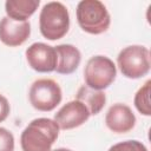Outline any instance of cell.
<instances>
[{"mask_svg":"<svg viewBox=\"0 0 151 151\" xmlns=\"http://www.w3.org/2000/svg\"><path fill=\"white\" fill-rule=\"evenodd\" d=\"M57 55H58V63L55 67V72L59 74H71L73 73L80 61H81V53L80 51L71 45V44H61L54 47Z\"/></svg>","mask_w":151,"mask_h":151,"instance_id":"11","label":"cell"},{"mask_svg":"<svg viewBox=\"0 0 151 151\" xmlns=\"http://www.w3.org/2000/svg\"><path fill=\"white\" fill-rule=\"evenodd\" d=\"M117 64L124 77L130 79L142 78L150 71V51L142 45L127 46L119 52Z\"/></svg>","mask_w":151,"mask_h":151,"instance_id":"4","label":"cell"},{"mask_svg":"<svg viewBox=\"0 0 151 151\" xmlns=\"http://www.w3.org/2000/svg\"><path fill=\"white\" fill-rule=\"evenodd\" d=\"M77 21L83 31L97 35L109 29L111 17L101 1L81 0L77 6Z\"/></svg>","mask_w":151,"mask_h":151,"instance_id":"3","label":"cell"},{"mask_svg":"<svg viewBox=\"0 0 151 151\" xmlns=\"http://www.w3.org/2000/svg\"><path fill=\"white\" fill-rule=\"evenodd\" d=\"M76 99L85 104L90 111V114H93V116L98 114L103 110L106 103V96L103 91L90 88L86 85H83L79 87L76 94Z\"/></svg>","mask_w":151,"mask_h":151,"instance_id":"13","label":"cell"},{"mask_svg":"<svg viewBox=\"0 0 151 151\" xmlns=\"http://www.w3.org/2000/svg\"><path fill=\"white\" fill-rule=\"evenodd\" d=\"M31 34V24L28 21H14L8 17L0 20V40L9 47L22 45Z\"/></svg>","mask_w":151,"mask_h":151,"instance_id":"9","label":"cell"},{"mask_svg":"<svg viewBox=\"0 0 151 151\" xmlns=\"http://www.w3.org/2000/svg\"><path fill=\"white\" fill-rule=\"evenodd\" d=\"M0 151H14V137L5 127H0Z\"/></svg>","mask_w":151,"mask_h":151,"instance_id":"16","label":"cell"},{"mask_svg":"<svg viewBox=\"0 0 151 151\" xmlns=\"http://www.w3.org/2000/svg\"><path fill=\"white\" fill-rule=\"evenodd\" d=\"M28 98L31 105L35 110L48 112L60 104L63 92L57 81L48 78H41L33 81L31 85Z\"/></svg>","mask_w":151,"mask_h":151,"instance_id":"6","label":"cell"},{"mask_svg":"<svg viewBox=\"0 0 151 151\" xmlns=\"http://www.w3.org/2000/svg\"><path fill=\"white\" fill-rule=\"evenodd\" d=\"M150 85L151 80H147L136 93L134 96V106L144 116H151V105H150Z\"/></svg>","mask_w":151,"mask_h":151,"instance_id":"14","label":"cell"},{"mask_svg":"<svg viewBox=\"0 0 151 151\" xmlns=\"http://www.w3.org/2000/svg\"><path fill=\"white\" fill-rule=\"evenodd\" d=\"M90 111L85 104L74 99L66 103L54 114V122L61 130H71L83 125L90 118Z\"/></svg>","mask_w":151,"mask_h":151,"instance_id":"8","label":"cell"},{"mask_svg":"<svg viewBox=\"0 0 151 151\" xmlns=\"http://www.w3.org/2000/svg\"><path fill=\"white\" fill-rule=\"evenodd\" d=\"M9 111H11V107H9V103L7 98L0 94V123L4 122L8 117Z\"/></svg>","mask_w":151,"mask_h":151,"instance_id":"17","label":"cell"},{"mask_svg":"<svg viewBox=\"0 0 151 151\" xmlns=\"http://www.w3.org/2000/svg\"><path fill=\"white\" fill-rule=\"evenodd\" d=\"M53 151H72V150L66 149V147H59V149H55V150H53Z\"/></svg>","mask_w":151,"mask_h":151,"instance_id":"18","label":"cell"},{"mask_svg":"<svg viewBox=\"0 0 151 151\" xmlns=\"http://www.w3.org/2000/svg\"><path fill=\"white\" fill-rule=\"evenodd\" d=\"M25 54L28 65L34 71L40 73L55 71L58 55L53 46L44 42H34L26 50Z\"/></svg>","mask_w":151,"mask_h":151,"instance_id":"7","label":"cell"},{"mask_svg":"<svg viewBox=\"0 0 151 151\" xmlns=\"http://www.w3.org/2000/svg\"><path fill=\"white\" fill-rule=\"evenodd\" d=\"M39 28L44 38L48 40L61 39L70 28V13L65 5L51 1L44 5L39 15Z\"/></svg>","mask_w":151,"mask_h":151,"instance_id":"2","label":"cell"},{"mask_svg":"<svg viewBox=\"0 0 151 151\" xmlns=\"http://www.w3.org/2000/svg\"><path fill=\"white\" fill-rule=\"evenodd\" d=\"M109 151H147L146 146L138 140H125L112 145Z\"/></svg>","mask_w":151,"mask_h":151,"instance_id":"15","label":"cell"},{"mask_svg":"<svg viewBox=\"0 0 151 151\" xmlns=\"http://www.w3.org/2000/svg\"><path fill=\"white\" fill-rule=\"evenodd\" d=\"M117 68L114 63L105 55H94L88 59L85 70L84 79L87 87L93 90H105L116 79Z\"/></svg>","mask_w":151,"mask_h":151,"instance_id":"5","label":"cell"},{"mask_svg":"<svg viewBox=\"0 0 151 151\" xmlns=\"http://www.w3.org/2000/svg\"><path fill=\"white\" fill-rule=\"evenodd\" d=\"M105 124L114 133H126L134 127L136 116L130 106L117 103L107 110Z\"/></svg>","mask_w":151,"mask_h":151,"instance_id":"10","label":"cell"},{"mask_svg":"<svg viewBox=\"0 0 151 151\" xmlns=\"http://www.w3.org/2000/svg\"><path fill=\"white\" fill-rule=\"evenodd\" d=\"M58 124L50 118L33 119L22 131L20 144L22 151H52L59 136Z\"/></svg>","mask_w":151,"mask_h":151,"instance_id":"1","label":"cell"},{"mask_svg":"<svg viewBox=\"0 0 151 151\" xmlns=\"http://www.w3.org/2000/svg\"><path fill=\"white\" fill-rule=\"evenodd\" d=\"M39 5V0H7L5 2V11L7 17L14 21H27Z\"/></svg>","mask_w":151,"mask_h":151,"instance_id":"12","label":"cell"}]
</instances>
